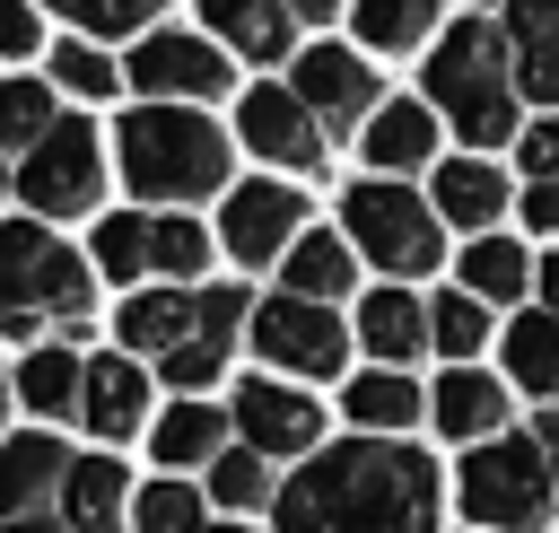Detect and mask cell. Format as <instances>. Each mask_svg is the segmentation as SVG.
<instances>
[{
    "label": "cell",
    "mask_w": 559,
    "mask_h": 533,
    "mask_svg": "<svg viewBox=\"0 0 559 533\" xmlns=\"http://www.w3.org/2000/svg\"><path fill=\"white\" fill-rule=\"evenodd\" d=\"M437 463L402 437H349L280 481V533H437Z\"/></svg>",
    "instance_id": "cell-1"
},
{
    "label": "cell",
    "mask_w": 559,
    "mask_h": 533,
    "mask_svg": "<svg viewBox=\"0 0 559 533\" xmlns=\"http://www.w3.org/2000/svg\"><path fill=\"white\" fill-rule=\"evenodd\" d=\"M96 306V262H79L44 218H0V341L70 332Z\"/></svg>",
    "instance_id": "cell-2"
},
{
    "label": "cell",
    "mask_w": 559,
    "mask_h": 533,
    "mask_svg": "<svg viewBox=\"0 0 559 533\" xmlns=\"http://www.w3.org/2000/svg\"><path fill=\"white\" fill-rule=\"evenodd\" d=\"M515 44H507V26H489V17H463V26H445L437 35V52H428V105L472 140V149H498L507 131H515Z\"/></svg>",
    "instance_id": "cell-3"
},
{
    "label": "cell",
    "mask_w": 559,
    "mask_h": 533,
    "mask_svg": "<svg viewBox=\"0 0 559 533\" xmlns=\"http://www.w3.org/2000/svg\"><path fill=\"white\" fill-rule=\"evenodd\" d=\"M114 157H122V183L140 201H210L227 183V131L210 114H183V105H140L122 114L114 131Z\"/></svg>",
    "instance_id": "cell-4"
},
{
    "label": "cell",
    "mask_w": 559,
    "mask_h": 533,
    "mask_svg": "<svg viewBox=\"0 0 559 533\" xmlns=\"http://www.w3.org/2000/svg\"><path fill=\"white\" fill-rule=\"evenodd\" d=\"M454 507H463L480 533H550L559 481H550L542 437H489V446H463Z\"/></svg>",
    "instance_id": "cell-5"
},
{
    "label": "cell",
    "mask_w": 559,
    "mask_h": 533,
    "mask_svg": "<svg viewBox=\"0 0 559 533\" xmlns=\"http://www.w3.org/2000/svg\"><path fill=\"white\" fill-rule=\"evenodd\" d=\"M341 218H349V245L376 262V271H437L445 262V218H437V201H419L411 183H349V201H341Z\"/></svg>",
    "instance_id": "cell-6"
},
{
    "label": "cell",
    "mask_w": 559,
    "mask_h": 533,
    "mask_svg": "<svg viewBox=\"0 0 559 533\" xmlns=\"http://www.w3.org/2000/svg\"><path fill=\"white\" fill-rule=\"evenodd\" d=\"M17 192H26L35 218H79V210H96V192H105V140H96L79 114H61V122L26 149Z\"/></svg>",
    "instance_id": "cell-7"
},
{
    "label": "cell",
    "mask_w": 559,
    "mask_h": 533,
    "mask_svg": "<svg viewBox=\"0 0 559 533\" xmlns=\"http://www.w3.org/2000/svg\"><path fill=\"white\" fill-rule=\"evenodd\" d=\"M253 350L271 358V376H341L349 367V323L314 297H262L253 306Z\"/></svg>",
    "instance_id": "cell-8"
},
{
    "label": "cell",
    "mask_w": 559,
    "mask_h": 533,
    "mask_svg": "<svg viewBox=\"0 0 559 533\" xmlns=\"http://www.w3.org/2000/svg\"><path fill=\"white\" fill-rule=\"evenodd\" d=\"M227 411H236V446H253V454H271V463H288V454H323V402L297 393V384H280L271 367L245 376V384L227 393Z\"/></svg>",
    "instance_id": "cell-9"
},
{
    "label": "cell",
    "mask_w": 559,
    "mask_h": 533,
    "mask_svg": "<svg viewBox=\"0 0 559 533\" xmlns=\"http://www.w3.org/2000/svg\"><path fill=\"white\" fill-rule=\"evenodd\" d=\"M236 131H245L253 157H271V166H288V175H314V166H323V122H314V105H306L297 87H245Z\"/></svg>",
    "instance_id": "cell-10"
},
{
    "label": "cell",
    "mask_w": 559,
    "mask_h": 533,
    "mask_svg": "<svg viewBox=\"0 0 559 533\" xmlns=\"http://www.w3.org/2000/svg\"><path fill=\"white\" fill-rule=\"evenodd\" d=\"M218 236L236 262H288V245L306 236V201L297 183H236L218 210Z\"/></svg>",
    "instance_id": "cell-11"
},
{
    "label": "cell",
    "mask_w": 559,
    "mask_h": 533,
    "mask_svg": "<svg viewBox=\"0 0 559 533\" xmlns=\"http://www.w3.org/2000/svg\"><path fill=\"white\" fill-rule=\"evenodd\" d=\"M131 87L157 96V105H183V96H227V52L210 35H148L131 52Z\"/></svg>",
    "instance_id": "cell-12"
},
{
    "label": "cell",
    "mask_w": 559,
    "mask_h": 533,
    "mask_svg": "<svg viewBox=\"0 0 559 533\" xmlns=\"http://www.w3.org/2000/svg\"><path fill=\"white\" fill-rule=\"evenodd\" d=\"M306 105H314V122L323 131H349V122H376L384 114V96H376V70L367 61H349L341 44H314V52H297V79H288Z\"/></svg>",
    "instance_id": "cell-13"
},
{
    "label": "cell",
    "mask_w": 559,
    "mask_h": 533,
    "mask_svg": "<svg viewBox=\"0 0 559 533\" xmlns=\"http://www.w3.org/2000/svg\"><path fill=\"white\" fill-rule=\"evenodd\" d=\"M70 463H79V454H61L52 428H17V437H0V524H9V516H52Z\"/></svg>",
    "instance_id": "cell-14"
},
{
    "label": "cell",
    "mask_w": 559,
    "mask_h": 533,
    "mask_svg": "<svg viewBox=\"0 0 559 533\" xmlns=\"http://www.w3.org/2000/svg\"><path fill=\"white\" fill-rule=\"evenodd\" d=\"M428 419L454 446H489V437H507V384L480 376V367H445L437 393H428Z\"/></svg>",
    "instance_id": "cell-15"
},
{
    "label": "cell",
    "mask_w": 559,
    "mask_h": 533,
    "mask_svg": "<svg viewBox=\"0 0 559 533\" xmlns=\"http://www.w3.org/2000/svg\"><path fill=\"white\" fill-rule=\"evenodd\" d=\"M140 411H148V376H140V358H131V350L87 358V402H79V419L114 446V437H140Z\"/></svg>",
    "instance_id": "cell-16"
},
{
    "label": "cell",
    "mask_w": 559,
    "mask_h": 533,
    "mask_svg": "<svg viewBox=\"0 0 559 533\" xmlns=\"http://www.w3.org/2000/svg\"><path fill=\"white\" fill-rule=\"evenodd\" d=\"M227 446H236V411H210V402H175V411H157V428H148V454H157L166 472H210Z\"/></svg>",
    "instance_id": "cell-17"
},
{
    "label": "cell",
    "mask_w": 559,
    "mask_h": 533,
    "mask_svg": "<svg viewBox=\"0 0 559 533\" xmlns=\"http://www.w3.org/2000/svg\"><path fill=\"white\" fill-rule=\"evenodd\" d=\"M131 507H140V498H131V472H122L114 454H79L70 481H61V507H52V516H61L70 533H114Z\"/></svg>",
    "instance_id": "cell-18"
},
{
    "label": "cell",
    "mask_w": 559,
    "mask_h": 533,
    "mask_svg": "<svg viewBox=\"0 0 559 533\" xmlns=\"http://www.w3.org/2000/svg\"><path fill=\"white\" fill-rule=\"evenodd\" d=\"M507 44H515V87L533 105H559V0H507Z\"/></svg>",
    "instance_id": "cell-19"
},
{
    "label": "cell",
    "mask_w": 559,
    "mask_h": 533,
    "mask_svg": "<svg viewBox=\"0 0 559 533\" xmlns=\"http://www.w3.org/2000/svg\"><path fill=\"white\" fill-rule=\"evenodd\" d=\"M26 411H44V419H70L79 402H87V358L70 350V341H35L26 358H17V384H9Z\"/></svg>",
    "instance_id": "cell-20"
},
{
    "label": "cell",
    "mask_w": 559,
    "mask_h": 533,
    "mask_svg": "<svg viewBox=\"0 0 559 533\" xmlns=\"http://www.w3.org/2000/svg\"><path fill=\"white\" fill-rule=\"evenodd\" d=\"M114 332H122L131 350L166 358V350H183V341L201 332V306H192L183 288H131V297H122V315H114Z\"/></svg>",
    "instance_id": "cell-21"
},
{
    "label": "cell",
    "mask_w": 559,
    "mask_h": 533,
    "mask_svg": "<svg viewBox=\"0 0 559 533\" xmlns=\"http://www.w3.org/2000/svg\"><path fill=\"white\" fill-rule=\"evenodd\" d=\"M437 157V105H419V96H393L376 122H367V166H384V175H411V166H428Z\"/></svg>",
    "instance_id": "cell-22"
},
{
    "label": "cell",
    "mask_w": 559,
    "mask_h": 533,
    "mask_svg": "<svg viewBox=\"0 0 559 533\" xmlns=\"http://www.w3.org/2000/svg\"><path fill=\"white\" fill-rule=\"evenodd\" d=\"M498 210H507V175H498L489 157H445V166H437V218H445V227L489 236Z\"/></svg>",
    "instance_id": "cell-23"
},
{
    "label": "cell",
    "mask_w": 559,
    "mask_h": 533,
    "mask_svg": "<svg viewBox=\"0 0 559 533\" xmlns=\"http://www.w3.org/2000/svg\"><path fill=\"white\" fill-rule=\"evenodd\" d=\"M341 411H349L358 437H402V428H419V384L402 367H367V376H349Z\"/></svg>",
    "instance_id": "cell-24"
},
{
    "label": "cell",
    "mask_w": 559,
    "mask_h": 533,
    "mask_svg": "<svg viewBox=\"0 0 559 533\" xmlns=\"http://www.w3.org/2000/svg\"><path fill=\"white\" fill-rule=\"evenodd\" d=\"M358 341H367L384 367H402V358H419V341H428V306H419L411 288H367V297H358Z\"/></svg>",
    "instance_id": "cell-25"
},
{
    "label": "cell",
    "mask_w": 559,
    "mask_h": 533,
    "mask_svg": "<svg viewBox=\"0 0 559 533\" xmlns=\"http://www.w3.org/2000/svg\"><path fill=\"white\" fill-rule=\"evenodd\" d=\"M280 288H288V297H314V306L349 297V236L306 227V236L288 245V262H280Z\"/></svg>",
    "instance_id": "cell-26"
},
{
    "label": "cell",
    "mask_w": 559,
    "mask_h": 533,
    "mask_svg": "<svg viewBox=\"0 0 559 533\" xmlns=\"http://www.w3.org/2000/svg\"><path fill=\"white\" fill-rule=\"evenodd\" d=\"M210 35L236 44L245 61H280L288 52V0H201Z\"/></svg>",
    "instance_id": "cell-27"
},
{
    "label": "cell",
    "mask_w": 559,
    "mask_h": 533,
    "mask_svg": "<svg viewBox=\"0 0 559 533\" xmlns=\"http://www.w3.org/2000/svg\"><path fill=\"white\" fill-rule=\"evenodd\" d=\"M87 262H96V280H140V271H157V218H148V210H114V218H96Z\"/></svg>",
    "instance_id": "cell-28"
},
{
    "label": "cell",
    "mask_w": 559,
    "mask_h": 533,
    "mask_svg": "<svg viewBox=\"0 0 559 533\" xmlns=\"http://www.w3.org/2000/svg\"><path fill=\"white\" fill-rule=\"evenodd\" d=\"M454 271H463V288H472L480 306H515V297H524V288L542 280V271L524 262V245H507V236H472Z\"/></svg>",
    "instance_id": "cell-29"
},
{
    "label": "cell",
    "mask_w": 559,
    "mask_h": 533,
    "mask_svg": "<svg viewBox=\"0 0 559 533\" xmlns=\"http://www.w3.org/2000/svg\"><path fill=\"white\" fill-rule=\"evenodd\" d=\"M507 376H515L524 393L559 402V315H550V306H542V315H515V323H507Z\"/></svg>",
    "instance_id": "cell-30"
},
{
    "label": "cell",
    "mask_w": 559,
    "mask_h": 533,
    "mask_svg": "<svg viewBox=\"0 0 559 533\" xmlns=\"http://www.w3.org/2000/svg\"><path fill=\"white\" fill-rule=\"evenodd\" d=\"M480 341H489V306H480L472 288L428 297V350H445L454 367H472V358H480Z\"/></svg>",
    "instance_id": "cell-31"
},
{
    "label": "cell",
    "mask_w": 559,
    "mask_h": 533,
    "mask_svg": "<svg viewBox=\"0 0 559 533\" xmlns=\"http://www.w3.org/2000/svg\"><path fill=\"white\" fill-rule=\"evenodd\" d=\"M210 498H218L227 516H253V507H280V481H271V454H253V446H227V454L210 463Z\"/></svg>",
    "instance_id": "cell-32"
},
{
    "label": "cell",
    "mask_w": 559,
    "mask_h": 533,
    "mask_svg": "<svg viewBox=\"0 0 559 533\" xmlns=\"http://www.w3.org/2000/svg\"><path fill=\"white\" fill-rule=\"evenodd\" d=\"M419 35H437V0H358V44L411 52Z\"/></svg>",
    "instance_id": "cell-33"
},
{
    "label": "cell",
    "mask_w": 559,
    "mask_h": 533,
    "mask_svg": "<svg viewBox=\"0 0 559 533\" xmlns=\"http://www.w3.org/2000/svg\"><path fill=\"white\" fill-rule=\"evenodd\" d=\"M131 516H140V533H210V498L192 481H148Z\"/></svg>",
    "instance_id": "cell-34"
},
{
    "label": "cell",
    "mask_w": 559,
    "mask_h": 533,
    "mask_svg": "<svg viewBox=\"0 0 559 533\" xmlns=\"http://www.w3.org/2000/svg\"><path fill=\"white\" fill-rule=\"evenodd\" d=\"M52 122H61V114H52V87H35V79H0V149H35Z\"/></svg>",
    "instance_id": "cell-35"
},
{
    "label": "cell",
    "mask_w": 559,
    "mask_h": 533,
    "mask_svg": "<svg viewBox=\"0 0 559 533\" xmlns=\"http://www.w3.org/2000/svg\"><path fill=\"white\" fill-rule=\"evenodd\" d=\"M218 367H227V350H218V341H201V332H192L183 350H166V358H157V376H166L183 402H201V393L218 384Z\"/></svg>",
    "instance_id": "cell-36"
},
{
    "label": "cell",
    "mask_w": 559,
    "mask_h": 533,
    "mask_svg": "<svg viewBox=\"0 0 559 533\" xmlns=\"http://www.w3.org/2000/svg\"><path fill=\"white\" fill-rule=\"evenodd\" d=\"M210 271V236L192 218H157V280H192Z\"/></svg>",
    "instance_id": "cell-37"
},
{
    "label": "cell",
    "mask_w": 559,
    "mask_h": 533,
    "mask_svg": "<svg viewBox=\"0 0 559 533\" xmlns=\"http://www.w3.org/2000/svg\"><path fill=\"white\" fill-rule=\"evenodd\" d=\"M44 9H61V17L87 26V35H131L140 17H157V0H44Z\"/></svg>",
    "instance_id": "cell-38"
},
{
    "label": "cell",
    "mask_w": 559,
    "mask_h": 533,
    "mask_svg": "<svg viewBox=\"0 0 559 533\" xmlns=\"http://www.w3.org/2000/svg\"><path fill=\"white\" fill-rule=\"evenodd\" d=\"M52 79L70 87V96H114L122 79H114V61L105 52H87V44H52Z\"/></svg>",
    "instance_id": "cell-39"
},
{
    "label": "cell",
    "mask_w": 559,
    "mask_h": 533,
    "mask_svg": "<svg viewBox=\"0 0 559 533\" xmlns=\"http://www.w3.org/2000/svg\"><path fill=\"white\" fill-rule=\"evenodd\" d=\"M192 306H201V341H218V350H236V332H253V297L245 288H201Z\"/></svg>",
    "instance_id": "cell-40"
},
{
    "label": "cell",
    "mask_w": 559,
    "mask_h": 533,
    "mask_svg": "<svg viewBox=\"0 0 559 533\" xmlns=\"http://www.w3.org/2000/svg\"><path fill=\"white\" fill-rule=\"evenodd\" d=\"M524 175H533V183H559V114L524 122Z\"/></svg>",
    "instance_id": "cell-41"
},
{
    "label": "cell",
    "mask_w": 559,
    "mask_h": 533,
    "mask_svg": "<svg viewBox=\"0 0 559 533\" xmlns=\"http://www.w3.org/2000/svg\"><path fill=\"white\" fill-rule=\"evenodd\" d=\"M17 52H35V9L0 0V61H17Z\"/></svg>",
    "instance_id": "cell-42"
},
{
    "label": "cell",
    "mask_w": 559,
    "mask_h": 533,
    "mask_svg": "<svg viewBox=\"0 0 559 533\" xmlns=\"http://www.w3.org/2000/svg\"><path fill=\"white\" fill-rule=\"evenodd\" d=\"M515 201H524V227H542V236H559V183H524Z\"/></svg>",
    "instance_id": "cell-43"
},
{
    "label": "cell",
    "mask_w": 559,
    "mask_h": 533,
    "mask_svg": "<svg viewBox=\"0 0 559 533\" xmlns=\"http://www.w3.org/2000/svg\"><path fill=\"white\" fill-rule=\"evenodd\" d=\"M533 437H542V454H550V481H559V402L533 419Z\"/></svg>",
    "instance_id": "cell-44"
},
{
    "label": "cell",
    "mask_w": 559,
    "mask_h": 533,
    "mask_svg": "<svg viewBox=\"0 0 559 533\" xmlns=\"http://www.w3.org/2000/svg\"><path fill=\"white\" fill-rule=\"evenodd\" d=\"M0 533H70V524H61V516H9Z\"/></svg>",
    "instance_id": "cell-45"
},
{
    "label": "cell",
    "mask_w": 559,
    "mask_h": 533,
    "mask_svg": "<svg viewBox=\"0 0 559 533\" xmlns=\"http://www.w3.org/2000/svg\"><path fill=\"white\" fill-rule=\"evenodd\" d=\"M542 306H550V315H559V253H550V262H542Z\"/></svg>",
    "instance_id": "cell-46"
},
{
    "label": "cell",
    "mask_w": 559,
    "mask_h": 533,
    "mask_svg": "<svg viewBox=\"0 0 559 533\" xmlns=\"http://www.w3.org/2000/svg\"><path fill=\"white\" fill-rule=\"evenodd\" d=\"M341 0H288V17H332Z\"/></svg>",
    "instance_id": "cell-47"
},
{
    "label": "cell",
    "mask_w": 559,
    "mask_h": 533,
    "mask_svg": "<svg viewBox=\"0 0 559 533\" xmlns=\"http://www.w3.org/2000/svg\"><path fill=\"white\" fill-rule=\"evenodd\" d=\"M210 533H253V524H210Z\"/></svg>",
    "instance_id": "cell-48"
},
{
    "label": "cell",
    "mask_w": 559,
    "mask_h": 533,
    "mask_svg": "<svg viewBox=\"0 0 559 533\" xmlns=\"http://www.w3.org/2000/svg\"><path fill=\"white\" fill-rule=\"evenodd\" d=\"M0 419H9V393H0Z\"/></svg>",
    "instance_id": "cell-49"
}]
</instances>
